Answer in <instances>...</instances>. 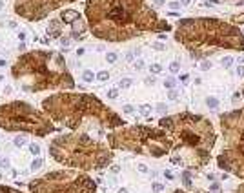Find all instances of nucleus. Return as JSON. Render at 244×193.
Here are the masks:
<instances>
[{
  "label": "nucleus",
  "mask_w": 244,
  "mask_h": 193,
  "mask_svg": "<svg viewBox=\"0 0 244 193\" xmlns=\"http://www.w3.org/2000/svg\"><path fill=\"white\" fill-rule=\"evenodd\" d=\"M84 15L91 35L106 42H128L171 29L146 0H86Z\"/></svg>",
  "instance_id": "f257e3e1"
},
{
  "label": "nucleus",
  "mask_w": 244,
  "mask_h": 193,
  "mask_svg": "<svg viewBox=\"0 0 244 193\" xmlns=\"http://www.w3.org/2000/svg\"><path fill=\"white\" fill-rule=\"evenodd\" d=\"M42 109L53 122L71 131L93 133L104 137L107 129L126 126V120L106 106L98 96L89 93L58 91L42 100Z\"/></svg>",
  "instance_id": "f03ea898"
},
{
  "label": "nucleus",
  "mask_w": 244,
  "mask_h": 193,
  "mask_svg": "<svg viewBox=\"0 0 244 193\" xmlns=\"http://www.w3.org/2000/svg\"><path fill=\"white\" fill-rule=\"evenodd\" d=\"M159 128L171 137V162L186 169L204 168L211 158L217 133L209 119L182 111L159 120Z\"/></svg>",
  "instance_id": "7ed1b4c3"
},
{
  "label": "nucleus",
  "mask_w": 244,
  "mask_h": 193,
  "mask_svg": "<svg viewBox=\"0 0 244 193\" xmlns=\"http://www.w3.org/2000/svg\"><path fill=\"white\" fill-rule=\"evenodd\" d=\"M173 38L193 60H206L222 49L244 51V33L237 26L213 17H193L177 22Z\"/></svg>",
  "instance_id": "20e7f679"
},
{
  "label": "nucleus",
  "mask_w": 244,
  "mask_h": 193,
  "mask_svg": "<svg viewBox=\"0 0 244 193\" xmlns=\"http://www.w3.org/2000/svg\"><path fill=\"white\" fill-rule=\"evenodd\" d=\"M11 77L28 93L71 91L77 86L66 58L51 49H33L20 55L11 66Z\"/></svg>",
  "instance_id": "39448f33"
},
{
  "label": "nucleus",
  "mask_w": 244,
  "mask_h": 193,
  "mask_svg": "<svg viewBox=\"0 0 244 193\" xmlns=\"http://www.w3.org/2000/svg\"><path fill=\"white\" fill-rule=\"evenodd\" d=\"M49 155L60 166L86 173L91 169H104L113 162V149L84 131L57 135L49 142Z\"/></svg>",
  "instance_id": "423d86ee"
},
{
  "label": "nucleus",
  "mask_w": 244,
  "mask_h": 193,
  "mask_svg": "<svg viewBox=\"0 0 244 193\" xmlns=\"http://www.w3.org/2000/svg\"><path fill=\"white\" fill-rule=\"evenodd\" d=\"M107 146L111 149H122L131 151L137 155H146L153 158H162L171 153V137L166 129L157 126H144V124H135V126H122L117 129L106 133Z\"/></svg>",
  "instance_id": "0eeeda50"
},
{
  "label": "nucleus",
  "mask_w": 244,
  "mask_h": 193,
  "mask_svg": "<svg viewBox=\"0 0 244 193\" xmlns=\"http://www.w3.org/2000/svg\"><path fill=\"white\" fill-rule=\"evenodd\" d=\"M224 146L217 155V166L244 181V108L219 117Z\"/></svg>",
  "instance_id": "6e6552de"
},
{
  "label": "nucleus",
  "mask_w": 244,
  "mask_h": 193,
  "mask_svg": "<svg viewBox=\"0 0 244 193\" xmlns=\"http://www.w3.org/2000/svg\"><path fill=\"white\" fill-rule=\"evenodd\" d=\"M0 129L47 137L57 131V126L44 113V109H38L24 100H11L0 106Z\"/></svg>",
  "instance_id": "1a4fd4ad"
},
{
  "label": "nucleus",
  "mask_w": 244,
  "mask_h": 193,
  "mask_svg": "<svg viewBox=\"0 0 244 193\" xmlns=\"http://www.w3.org/2000/svg\"><path fill=\"white\" fill-rule=\"evenodd\" d=\"M29 193H97V182L80 169H55L28 182Z\"/></svg>",
  "instance_id": "9d476101"
},
{
  "label": "nucleus",
  "mask_w": 244,
  "mask_h": 193,
  "mask_svg": "<svg viewBox=\"0 0 244 193\" xmlns=\"http://www.w3.org/2000/svg\"><path fill=\"white\" fill-rule=\"evenodd\" d=\"M77 0H13V9L18 17L29 22H37L49 17L53 11L62 9L64 6L73 4Z\"/></svg>",
  "instance_id": "9b49d317"
},
{
  "label": "nucleus",
  "mask_w": 244,
  "mask_h": 193,
  "mask_svg": "<svg viewBox=\"0 0 244 193\" xmlns=\"http://www.w3.org/2000/svg\"><path fill=\"white\" fill-rule=\"evenodd\" d=\"M0 193H24V191L15 190V188H11V186H4V184H0Z\"/></svg>",
  "instance_id": "f8f14e48"
},
{
  "label": "nucleus",
  "mask_w": 244,
  "mask_h": 193,
  "mask_svg": "<svg viewBox=\"0 0 244 193\" xmlns=\"http://www.w3.org/2000/svg\"><path fill=\"white\" fill-rule=\"evenodd\" d=\"M229 22H233V24H244V13H242V15H233L232 18H229Z\"/></svg>",
  "instance_id": "ddd939ff"
},
{
  "label": "nucleus",
  "mask_w": 244,
  "mask_h": 193,
  "mask_svg": "<svg viewBox=\"0 0 244 193\" xmlns=\"http://www.w3.org/2000/svg\"><path fill=\"white\" fill-rule=\"evenodd\" d=\"M206 106H209V108H217V106H219V100H217L215 96H208V99H206Z\"/></svg>",
  "instance_id": "4468645a"
},
{
  "label": "nucleus",
  "mask_w": 244,
  "mask_h": 193,
  "mask_svg": "<svg viewBox=\"0 0 244 193\" xmlns=\"http://www.w3.org/2000/svg\"><path fill=\"white\" fill-rule=\"evenodd\" d=\"M220 62H222V66H224V67H229V66L233 64V58H232V57H224Z\"/></svg>",
  "instance_id": "2eb2a0df"
},
{
  "label": "nucleus",
  "mask_w": 244,
  "mask_h": 193,
  "mask_svg": "<svg viewBox=\"0 0 244 193\" xmlns=\"http://www.w3.org/2000/svg\"><path fill=\"white\" fill-rule=\"evenodd\" d=\"M209 67H211V62H209V60H202V64H200V69H202V71H208Z\"/></svg>",
  "instance_id": "dca6fc26"
},
{
  "label": "nucleus",
  "mask_w": 244,
  "mask_h": 193,
  "mask_svg": "<svg viewBox=\"0 0 244 193\" xmlns=\"http://www.w3.org/2000/svg\"><path fill=\"white\" fill-rule=\"evenodd\" d=\"M209 193H220V184H211L209 186Z\"/></svg>",
  "instance_id": "f3484780"
},
{
  "label": "nucleus",
  "mask_w": 244,
  "mask_h": 193,
  "mask_svg": "<svg viewBox=\"0 0 244 193\" xmlns=\"http://www.w3.org/2000/svg\"><path fill=\"white\" fill-rule=\"evenodd\" d=\"M128 86H131V80H130V78L120 80V87H128Z\"/></svg>",
  "instance_id": "a211bd4d"
},
{
  "label": "nucleus",
  "mask_w": 244,
  "mask_h": 193,
  "mask_svg": "<svg viewBox=\"0 0 244 193\" xmlns=\"http://www.w3.org/2000/svg\"><path fill=\"white\" fill-rule=\"evenodd\" d=\"M151 71H153V73H160V71H162V67H160L159 64H153V66H151Z\"/></svg>",
  "instance_id": "6ab92c4d"
},
{
  "label": "nucleus",
  "mask_w": 244,
  "mask_h": 193,
  "mask_svg": "<svg viewBox=\"0 0 244 193\" xmlns=\"http://www.w3.org/2000/svg\"><path fill=\"white\" fill-rule=\"evenodd\" d=\"M237 77H244V66L237 67Z\"/></svg>",
  "instance_id": "aec40b11"
},
{
  "label": "nucleus",
  "mask_w": 244,
  "mask_h": 193,
  "mask_svg": "<svg viewBox=\"0 0 244 193\" xmlns=\"http://www.w3.org/2000/svg\"><path fill=\"white\" fill-rule=\"evenodd\" d=\"M84 80H93V73L91 71H86L84 73Z\"/></svg>",
  "instance_id": "412c9836"
},
{
  "label": "nucleus",
  "mask_w": 244,
  "mask_h": 193,
  "mask_svg": "<svg viewBox=\"0 0 244 193\" xmlns=\"http://www.w3.org/2000/svg\"><path fill=\"white\" fill-rule=\"evenodd\" d=\"M169 69H171L173 73H177V71H179V62H173V64H171V67H169Z\"/></svg>",
  "instance_id": "4be33fe9"
},
{
  "label": "nucleus",
  "mask_w": 244,
  "mask_h": 193,
  "mask_svg": "<svg viewBox=\"0 0 244 193\" xmlns=\"http://www.w3.org/2000/svg\"><path fill=\"white\" fill-rule=\"evenodd\" d=\"M232 193H244V184H241L239 188H235V190H233Z\"/></svg>",
  "instance_id": "5701e85b"
},
{
  "label": "nucleus",
  "mask_w": 244,
  "mask_h": 193,
  "mask_svg": "<svg viewBox=\"0 0 244 193\" xmlns=\"http://www.w3.org/2000/svg\"><path fill=\"white\" fill-rule=\"evenodd\" d=\"M164 86H166V87H173V86H175V80H171V78L166 80V82H164Z\"/></svg>",
  "instance_id": "b1692460"
},
{
  "label": "nucleus",
  "mask_w": 244,
  "mask_h": 193,
  "mask_svg": "<svg viewBox=\"0 0 244 193\" xmlns=\"http://www.w3.org/2000/svg\"><path fill=\"white\" fill-rule=\"evenodd\" d=\"M107 77H110V75H107L106 71H102V73H98V78H100V80H106Z\"/></svg>",
  "instance_id": "393cba45"
},
{
  "label": "nucleus",
  "mask_w": 244,
  "mask_h": 193,
  "mask_svg": "<svg viewBox=\"0 0 244 193\" xmlns=\"http://www.w3.org/2000/svg\"><path fill=\"white\" fill-rule=\"evenodd\" d=\"M162 188H164L162 184H153V190H155V191H162Z\"/></svg>",
  "instance_id": "a878e982"
},
{
  "label": "nucleus",
  "mask_w": 244,
  "mask_h": 193,
  "mask_svg": "<svg viewBox=\"0 0 244 193\" xmlns=\"http://www.w3.org/2000/svg\"><path fill=\"white\" fill-rule=\"evenodd\" d=\"M115 58H117V57H115V55H113V53H111V55H107V60H110V62H113Z\"/></svg>",
  "instance_id": "bb28decb"
},
{
  "label": "nucleus",
  "mask_w": 244,
  "mask_h": 193,
  "mask_svg": "<svg viewBox=\"0 0 244 193\" xmlns=\"http://www.w3.org/2000/svg\"><path fill=\"white\" fill-rule=\"evenodd\" d=\"M142 113L148 115V113H150V108H146V106H144V108H142Z\"/></svg>",
  "instance_id": "cd10ccee"
},
{
  "label": "nucleus",
  "mask_w": 244,
  "mask_h": 193,
  "mask_svg": "<svg viewBox=\"0 0 244 193\" xmlns=\"http://www.w3.org/2000/svg\"><path fill=\"white\" fill-rule=\"evenodd\" d=\"M179 6H180L179 2H171V8H173V9H177V8H179Z\"/></svg>",
  "instance_id": "c85d7f7f"
},
{
  "label": "nucleus",
  "mask_w": 244,
  "mask_h": 193,
  "mask_svg": "<svg viewBox=\"0 0 244 193\" xmlns=\"http://www.w3.org/2000/svg\"><path fill=\"white\" fill-rule=\"evenodd\" d=\"M110 96L111 99H117V91H110Z\"/></svg>",
  "instance_id": "c756f323"
},
{
  "label": "nucleus",
  "mask_w": 244,
  "mask_h": 193,
  "mask_svg": "<svg viewBox=\"0 0 244 193\" xmlns=\"http://www.w3.org/2000/svg\"><path fill=\"white\" fill-rule=\"evenodd\" d=\"M173 193H189V191H184V190H175Z\"/></svg>",
  "instance_id": "7c9ffc66"
},
{
  "label": "nucleus",
  "mask_w": 244,
  "mask_h": 193,
  "mask_svg": "<svg viewBox=\"0 0 244 193\" xmlns=\"http://www.w3.org/2000/svg\"><path fill=\"white\" fill-rule=\"evenodd\" d=\"M180 2H182V4H189V0H180Z\"/></svg>",
  "instance_id": "2f4dec72"
},
{
  "label": "nucleus",
  "mask_w": 244,
  "mask_h": 193,
  "mask_svg": "<svg viewBox=\"0 0 244 193\" xmlns=\"http://www.w3.org/2000/svg\"><path fill=\"white\" fill-rule=\"evenodd\" d=\"M241 95H242V99H244V86H242V91H241Z\"/></svg>",
  "instance_id": "473e14b6"
},
{
  "label": "nucleus",
  "mask_w": 244,
  "mask_h": 193,
  "mask_svg": "<svg viewBox=\"0 0 244 193\" xmlns=\"http://www.w3.org/2000/svg\"><path fill=\"white\" fill-rule=\"evenodd\" d=\"M119 193H128V191H126V190H120V191H119Z\"/></svg>",
  "instance_id": "72a5a7b5"
}]
</instances>
